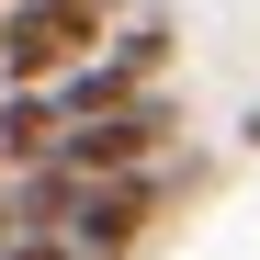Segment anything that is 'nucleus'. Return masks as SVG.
<instances>
[{"label": "nucleus", "instance_id": "f257e3e1", "mask_svg": "<svg viewBox=\"0 0 260 260\" xmlns=\"http://www.w3.org/2000/svg\"><path fill=\"white\" fill-rule=\"evenodd\" d=\"M170 124H181V113L147 91V102H124L113 124H68V147H57V158L79 170V181H124V170H147V158L170 147Z\"/></svg>", "mask_w": 260, "mask_h": 260}, {"label": "nucleus", "instance_id": "20e7f679", "mask_svg": "<svg viewBox=\"0 0 260 260\" xmlns=\"http://www.w3.org/2000/svg\"><path fill=\"white\" fill-rule=\"evenodd\" d=\"M57 147H68L57 91H0V158H12V170H34V158H57Z\"/></svg>", "mask_w": 260, "mask_h": 260}, {"label": "nucleus", "instance_id": "7ed1b4c3", "mask_svg": "<svg viewBox=\"0 0 260 260\" xmlns=\"http://www.w3.org/2000/svg\"><path fill=\"white\" fill-rule=\"evenodd\" d=\"M79 204H91V181H79L68 158L12 170V238H68V226H79Z\"/></svg>", "mask_w": 260, "mask_h": 260}, {"label": "nucleus", "instance_id": "6e6552de", "mask_svg": "<svg viewBox=\"0 0 260 260\" xmlns=\"http://www.w3.org/2000/svg\"><path fill=\"white\" fill-rule=\"evenodd\" d=\"M0 46H12V0H0Z\"/></svg>", "mask_w": 260, "mask_h": 260}, {"label": "nucleus", "instance_id": "f03ea898", "mask_svg": "<svg viewBox=\"0 0 260 260\" xmlns=\"http://www.w3.org/2000/svg\"><path fill=\"white\" fill-rule=\"evenodd\" d=\"M147 215H158V181H147V170H124V181H91V204H79V260H124V249H136L147 238Z\"/></svg>", "mask_w": 260, "mask_h": 260}, {"label": "nucleus", "instance_id": "1a4fd4ad", "mask_svg": "<svg viewBox=\"0 0 260 260\" xmlns=\"http://www.w3.org/2000/svg\"><path fill=\"white\" fill-rule=\"evenodd\" d=\"M0 204H12V158H0Z\"/></svg>", "mask_w": 260, "mask_h": 260}, {"label": "nucleus", "instance_id": "423d86ee", "mask_svg": "<svg viewBox=\"0 0 260 260\" xmlns=\"http://www.w3.org/2000/svg\"><path fill=\"white\" fill-rule=\"evenodd\" d=\"M102 57H124L136 79H158V68H170V23H124V34H113Z\"/></svg>", "mask_w": 260, "mask_h": 260}, {"label": "nucleus", "instance_id": "0eeeda50", "mask_svg": "<svg viewBox=\"0 0 260 260\" xmlns=\"http://www.w3.org/2000/svg\"><path fill=\"white\" fill-rule=\"evenodd\" d=\"M0 260H79V238H12Z\"/></svg>", "mask_w": 260, "mask_h": 260}, {"label": "nucleus", "instance_id": "39448f33", "mask_svg": "<svg viewBox=\"0 0 260 260\" xmlns=\"http://www.w3.org/2000/svg\"><path fill=\"white\" fill-rule=\"evenodd\" d=\"M124 102H147V79L124 68V57H91V68H68V79H57V113H68V124H113Z\"/></svg>", "mask_w": 260, "mask_h": 260}]
</instances>
